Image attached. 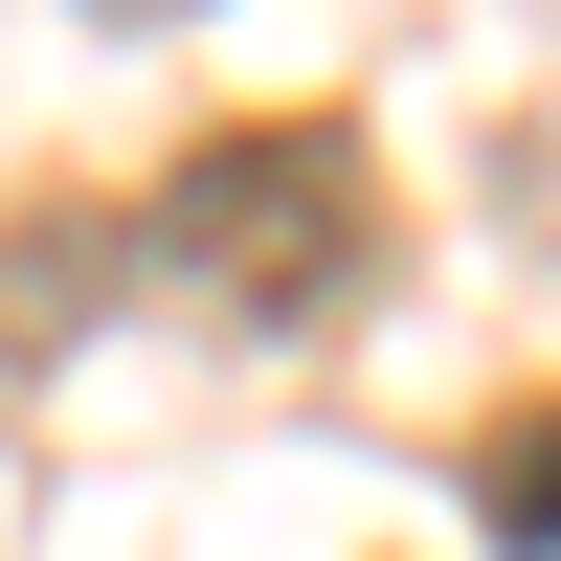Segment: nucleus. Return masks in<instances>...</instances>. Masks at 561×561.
<instances>
[{"instance_id": "nucleus-1", "label": "nucleus", "mask_w": 561, "mask_h": 561, "mask_svg": "<svg viewBox=\"0 0 561 561\" xmlns=\"http://www.w3.org/2000/svg\"><path fill=\"white\" fill-rule=\"evenodd\" d=\"M158 270H180L203 314H248V337H314L337 293H382V158H359L337 113L203 135V158L158 180Z\"/></svg>"}, {"instance_id": "nucleus-2", "label": "nucleus", "mask_w": 561, "mask_h": 561, "mask_svg": "<svg viewBox=\"0 0 561 561\" xmlns=\"http://www.w3.org/2000/svg\"><path fill=\"white\" fill-rule=\"evenodd\" d=\"M472 494H494V539H539V561H561V404H517V427L472 449Z\"/></svg>"}]
</instances>
